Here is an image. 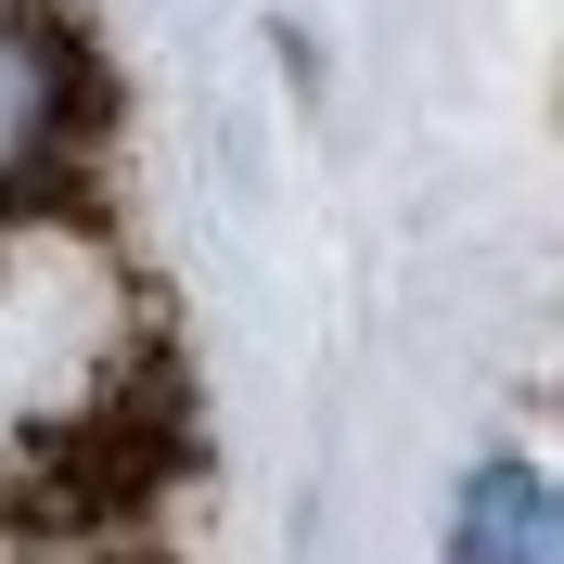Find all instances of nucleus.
Listing matches in <instances>:
<instances>
[{
  "label": "nucleus",
  "instance_id": "1",
  "mask_svg": "<svg viewBox=\"0 0 564 564\" xmlns=\"http://www.w3.org/2000/svg\"><path fill=\"white\" fill-rule=\"evenodd\" d=\"M90 129V65L39 0H0V193L52 180Z\"/></svg>",
  "mask_w": 564,
  "mask_h": 564
},
{
  "label": "nucleus",
  "instance_id": "2",
  "mask_svg": "<svg viewBox=\"0 0 564 564\" xmlns=\"http://www.w3.org/2000/svg\"><path fill=\"white\" fill-rule=\"evenodd\" d=\"M449 564H564V475L488 462L449 500Z\"/></svg>",
  "mask_w": 564,
  "mask_h": 564
}]
</instances>
